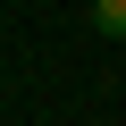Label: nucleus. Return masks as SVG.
I'll use <instances>...</instances> for the list:
<instances>
[{
    "label": "nucleus",
    "mask_w": 126,
    "mask_h": 126,
    "mask_svg": "<svg viewBox=\"0 0 126 126\" xmlns=\"http://www.w3.org/2000/svg\"><path fill=\"white\" fill-rule=\"evenodd\" d=\"M93 34L101 42H126V0H93Z\"/></svg>",
    "instance_id": "f257e3e1"
}]
</instances>
